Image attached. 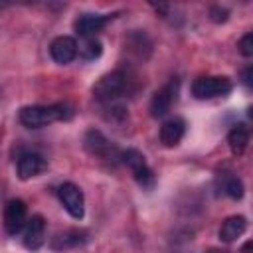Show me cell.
Segmentation results:
<instances>
[{
	"instance_id": "obj_1",
	"label": "cell",
	"mask_w": 253,
	"mask_h": 253,
	"mask_svg": "<svg viewBox=\"0 0 253 253\" xmlns=\"http://www.w3.org/2000/svg\"><path fill=\"white\" fill-rule=\"evenodd\" d=\"M71 117V111L67 105H28V107H22L20 113H18V119L24 126L28 128H40V126H45L49 123H55V121H63V119H69Z\"/></svg>"
},
{
	"instance_id": "obj_2",
	"label": "cell",
	"mask_w": 253,
	"mask_h": 253,
	"mask_svg": "<svg viewBox=\"0 0 253 253\" xmlns=\"http://www.w3.org/2000/svg\"><path fill=\"white\" fill-rule=\"evenodd\" d=\"M128 75L121 69H115L107 75H103L95 85H93V97L99 103H115L121 95H125V91L128 89Z\"/></svg>"
},
{
	"instance_id": "obj_3",
	"label": "cell",
	"mask_w": 253,
	"mask_h": 253,
	"mask_svg": "<svg viewBox=\"0 0 253 253\" xmlns=\"http://www.w3.org/2000/svg\"><path fill=\"white\" fill-rule=\"evenodd\" d=\"M121 160L130 170V174L134 176V180H136V184L140 188H144V190H152L154 188V184H156L154 172H152V168L148 166V162L144 160V156L136 148H126L125 152H121Z\"/></svg>"
},
{
	"instance_id": "obj_4",
	"label": "cell",
	"mask_w": 253,
	"mask_h": 253,
	"mask_svg": "<svg viewBox=\"0 0 253 253\" xmlns=\"http://www.w3.org/2000/svg\"><path fill=\"white\" fill-rule=\"evenodd\" d=\"M231 79L229 77H198L192 83V95L196 99H213V97H221L227 95L231 91Z\"/></svg>"
},
{
	"instance_id": "obj_5",
	"label": "cell",
	"mask_w": 253,
	"mask_h": 253,
	"mask_svg": "<svg viewBox=\"0 0 253 253\" xmlns=\"http://www.w3.org/2000/svg\"><path fill=\"white\" fill-rule=\"evenodd\" d=\"M83 146H85V150H87L91 156L101 158V160H113V158L121 156L119 150L115 148V144H113L101 130H97V128H89V130L85 132V136H83Z\"/></svg>"
},
{
	"instance_id": "obj_6",
	"label": "cell",
	"mask_w": 253,
	"mask_h": 253,
	"mask_svg": "<svg viewBox=\"0 0 253 253\" xmlns=\"http://www.w3.org/2000/svg\"><path fill=\"white\" fill-rule=\"evenodd\" d=\"M178 91H180V79L172 77L164 87H160V89L152 95V101H150V115H152L154 119L164 117V115L172 109V105L176 103Z\"/></svg>"
},
{
	"instance_id": "obj_7",
	"label": "cell",
	"mask_w": 253,
	"mask_h": 253,
	"mask_svg": "<svg viewBox=\"0 0 253 253\" xmlns=\"http://www.w3.org/2000/svg\"><path fill=\"white\" fill-rule=\"evenodd\" d=\"M57 198L61 202V206L65 208V211L75 217V219H81L85 215V200H83V192L71 184V182H63L59 188H57Z\"/></svg>"
},
{
	"instance_id": "obj_8",
	"label": "cell",
	"mask_w": 253,
	"mask_h": 253,
	"mask_svg": "<svg viewBox=\"0 0 253 253\" xmlns=\"http://www.w3.org/2000/svg\"><path fill=\"white\" fill-rule=\"evenodd\" d=\"M28 221V208L22 200H10L4 208V229L8 235H18Z\"/></svg>"
},
{
	"instance_id": "obj_9",
	"label": "cell",
	"mask_w": 253,
	"mask_h": 253,
	"mask_svg": "<svg viewBox=\"0 0 253 253\" xmlns=\"http://www.w3.org/2000/svg\"><path fill=\"white\" fill-rule=\"evenodd\" d=\"M47 168V160L40 154V152H22L16 160V170H18V178L20 180H30L38 174H42Z\"/></svg>"
},
{
	"instance_id": "obj_10",
	"label": "cell",
	"mask_w": 253,
	"mask_h": 253,
	"mask_svg": "<svg viewBox=\"0 0 253 253\" xmlns=\"http://www.w3.org/2000/svg\"><path fill=\"white\" fill-rule=\"evenodd\" d=\"M115 14H83L75 20L73 28L81 38H97V34L107 26Z\"/></svg>"
},
{
	"instance_id": "obj_11",
	"label": "cell",
	"mask_w": 253,
	"mask_h": 253,
	"mask_svg": "<svg viewBox=\"0 0 253 253\" xmlns=\"http://www.w3.org/2000/svg\"><path fill=\"white\" fill-rule=\"evenodd\" d=\"M49 55L55 63L67 65L77 57V42L71 36H57L49 43Z\"/></svg>"
},
{
	"instance_id": "obj_12",
	"label": "cell",
	"mask_w": 253,
	"mask_h": 253,
	"mask_svg": "<svg viewBox=\"0 0 253 253\" xmlns=\"http://www.w3.org/2000/svg\"><path fill=\"white\" fill-rule=\"evenodd\" d=\"M45 241V221L40 213L32 215L24 225V245L28 249H40Z\"/></svg>"
},
{
	"instance_id": "obj_13",
	"label": "cell",
	"mask_w": 253,
	"mask_h": 253,
	"mask_svg": "<svg viewBox=\"0 0 253 253\" xmlns=\"http://www.w3.org/2000/svg\"><path fill=\"white\" fill-rule=\"evenodd\" d=\"M184 132H186V123H184V119H180V117L168 119V121L160 126V142H162L164 146L172 148V146H176V144L182 140Z\"/></svg>"
},
{
	"instance_id": "obj_14",
	"label": "cell",
	"mask_w": 253,
	"mask_h": 253,
	"mask_svg": "<svg viewBox=\"0 0 253 253\" xmlns=\"http://www.w3.org/2000/svg\"><path fill=\"white\" fill-rule=\"evenodd\" d=\"M247 229V219L243 215H229L223 219L221 227H219V239L223 243H231L237 237H241Z\"/></svg>"
},
{
	"instance_id": "obj_15",
	"label": "cell",
	"mask_w": 253,
	"mask_h": 253,
	"mask_svg": "<svg viewBox=\"0 0 253 253\" xmlns=\"http://www.w3.org/2000/svg\"><path fill=\"white\" fill-rule=\"evenodd\" d=\"M85 235H87L85 231H79V229H67V231L55 235V237L51 239L49 245H51L53 251H67V249H73V247L85 243V239H87Z\"/></svg>"
},
{
	"instance_id": "obj_16",
	"label": "cell",
	"mask_w": 253,
	"mask_h": 253,
	"mask_svg": "<svg viewBox=\"0 0 253 253\" xmlns=\"http://www.w3.org/2000/svg\"><path fill=\"white\" fill-rule=\"evenodd\" d=\"M227 144H229L233 154H243V150L249 144V130H247V126L245 125H235L227 132Z\"/></svg>"
},
{
	"instance_id": "obj_17",
	"label": "cell",
	"mask_w": 253,
	"mask_h": 253,
	"mask_svg": "<svg viewBox=\"0 0 253 253\" xmlns=\"http://www.w3.org/2000/svg\"><path fill=\"white\" fill-rule=\"evenodd\" d=\"M77 53L85 61H93L103 53V43L97 38H81V42L77 43Z\"/></svg>"
},
{
	"instance_id": "obj_18",
	"label": "cell",
	"mask_w": 253,
	"mask_h": 253,
	"mask_svg": "<svg viewBox=\"0 0 253 253\" xmlns=\"http://www.w3.org/2000/svg\"><path fill=\"white\" fill-rule=\"evenodd\" d=\"M243 182L237 178V176H233V174H227L225 178H223V192L231 198V200H241L243 198Z\"/></svg>"
},
{
	"instance_id": "obj_19",
	"label": "cell",
	"mask_w": 253,
	"mask_h": 253,
	"mask_svg": "<svg viewBox=\"0 0 253 253\" xmlns=\"http://www.w3.org/2000/svg\"><path fill=\"white\" fill-rule=\"evenodd\" d=\"M237 47H239V51H241L243 57H251V55H253V34H245V36L239 40Z\"/></svg>"
},
{
	"instance_id": "obj_20",
	"label": "cell",
	"mask_w": 253,
	"mask_h": 253,
	"mask_svg": "<svg viewBox=\"0 0 253 253\" xmlns=\"http://www.w3.org/2000/svg\"><path fill=\"white\" fill-rule=\"evenodd\" d=\"M227 16H229V12H227L225 8H221V6H213V8H210V18H211V22H215V24L225 22Z\"/></svg>"
},
{
	"instance_id": "obj_21",
	"label": "cell",
	"mask_w": 253,
	"mask_h": 253,
	"mask_svg": "<svg viewBox=\"0 0 253 253\" xmlns=\"http://www.w3.org/2000/svg\"><path fill=\"white\" fill-rule=\"evenodd\" d=\"M251 75H253V67H247V69L243 71V75H241V81H243V85H245L247 89H251Z\"/></svg>"
},
{
	"instance_id": "obj_22",
	"label": "cell",
	"mask_w": 253,
	"mask_h": 253,
	"mask_svg": "<svg viewBox=\"0 0 253 253\" xmlns=\"http://www.w3.org/2000/svg\"><path fill=\"white\" fill-rule=\"evenodd\" d=\"M251 249H253V243H251V241H247V243L241 247V253H251Z\"/></svg>"
},
{
	"instance_id": "obj_23",
	"label": "cell",
	"mask_w": 253,
	"mask_h": 253,
	"mask_svg": "<svg viewBox=\"0 0 253 253\" xmlns=\"http://www.w3.org/2000/svg\"><path fill=\"white\" fill-rule=\"evenodd\" d=\"M208 253H217V251H208Z\"/></svg>"
}]
</instances>
